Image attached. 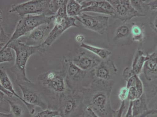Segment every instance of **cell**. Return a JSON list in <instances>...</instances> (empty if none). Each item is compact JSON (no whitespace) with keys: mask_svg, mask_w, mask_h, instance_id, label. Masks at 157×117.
I'll return each mask as SVG.
<instances>
[{"mask_svg":"<svg viewBox=\"0 0 157 117\" xmlns=\"http://www.w3.org/2000/svg\"><path fill=\"white\" fill-rule=\"evenodd\" d=\"M68 1H64L59 10L55 15L54 26L47 40L42 45L48 47L58 39L67 30L72 27H78L75 18L68 16L66 7Z\"/></svg>","mask_w":157,"mask_h":117,"instance_id":"6","label":"cell"},{"mask_svg":"<svg viewBox=\"0 0 157 117\" xmlns=\"http://www.w3.org/2000/svg\"><path fill=\"white\" fill-rule=\"evenodd\" d=\"M129 96V89L126 86L122 87L120 89L118 94V98L121 102H125Z\"/></svg>","mask_w":157,"mask_h":117,"instance_id":"30","label":"cell"},{"mask_svg":"<svg viewBox=\"0 0 157 117\" xmlns=\"http://www.w3.org/2000/svg\"><path fill=\"white\" fill-rule=\"evenodd\" d=\"M59 115L58 111L47 109L38 113L33 117H52Z\"/></svg>","mask_w":157,"mask_h":117,"instance_id":"27","label":"cell"},{"mask_svg":"<svg viewBox=\"0 0 157 117\" xmlns=\"http://www.w3.org/2000/svg\"><path fill=\"white\" fill-rule=\"evenodd\" d=\"M55 18V15L48 16L41 15H27L21 17L17 24L15 31L9 40L1 50L5 49L12 41L21 37L29 35L35 28L42 24L49 23Z\"/></svg>","mask_w":157,"mask_h":117,"instance_id":"5","label":"cell"},{"mask_svg":"<svg viewBox=\"0 0 157 117\" xmlns=\"http://www.w3.org/2000/svg\"><path fill=\"white\" fill-rule=\"evenodd\" d=\"M93 71L95 79L111 81H113V79L117 73L118 69L111 60L107 59L102 60Z\"/></svg>","mask_w":157,"mask_h":117,"instance_id":"14","label":"cell"},{"mask_svg":"<svg viewBox=\"0 0 157 117\" xmlns=\"http://www.w3.org/2000/svg\"><path fill=\"white\" fill-rule=\"evenodd\" d=\"M126 108L125 102H121L120 106L117 109L113 111V117H122L123 114Z\"/></svg>","mask_w":157,"mask_h":117,"instance_id":"32","label":"cell"},{"mask_svg":"<svg viewBox=\"0 0 157 117\" xmlns=\"http://www.w3.org/2000/svg\"><path fill=\"white\" fill-rule=\"evenodd\" d=\"M114 83L113 81L95 79L83 92L85 106L90 108L100 117H113L111 95Z\"/></svg>","mask_w":157,"mask_h":117,"instance_id":"1","label":"cell"},{"mask_svg":"<svg viewBox=\"0 0 157 117\" xmlns=\"http://www.w3.org/2000/svg\"><path fill=\"white\" fill-rule=\"evenodd\" d=\"M54 19L49 23L42 24L37 27L27 36L24 43L31 46L42 45L46 40L54 26Z\"/></svg>","mask_w":157,"mask_h":117,"instance_id":"12","label":"cell"},{"mask_svg":"<svg viewBox=\"0 0 157 117\" xmlns=\"http://www.w3.org/2000/svg\"><path fill=\"white\" fill-rule=\"evenodd\" d=\"M141 97L135 86L131 87L129 88V96L128 100L129 102H133Z\"/></svg>","mask_w":157,"mask_h":117,"instance_id":"28","label":"cell"},{"mask_svg":"<svg viewBox=\"0 0 157 117\" xmlns=\"http://www.w3.org/2000/svg\"><path fill=\"white\" fill-rule=\"evenodd\" d=\"M149 58V55L146 54L140 49L136 53L131 67L135 75H139L142 72L144 64Z\"/></svg>","mask_w":157,"mask_h":117,"instance_id":"19","label":"cell"},{"mask_svg":"<svg viewBox=\"0 0 157 117\" xmlns=\"http://www.w3.org/2000/svg\"><path fill=\"white\" fill-rule=\"evenodd\" d=\"M149 24L153 30L157 34V10H153L151 14Z\"/></svg>","mask_w":157,"mask_h":117,"instance_id":"29","label":"cell"},{"mask_svg":"<svg viewBox=\"0 0 157 117\" xmlns=\"http://www.w3.org/2000/svg\"><path fill=\"white\" fill-rule=\"evenodd\" d=\"M2 11H1V48L3 47L4 43L8 38V35L5 32L2 26Z\"/></svg>","mask_w":157,"mask_h":117,"instance_id":"31","label":"cell"},{"mask_svg":"<svg viewBox=\"0 0 157 117\" xmlns=\"http://www.w3.org/2000/svg\"><path fill=\"white\" fill-rule=\"evenodd\" d=\"M156 108V109H157V106L156 107V108Z\"/></svg>","mask_w":157,"mask_h":117,"instance_id":"40","label":"cell"},{"mask_svg":"<svg viewBox=\"0 0 157 117\" xmlns=\"http://www.w3.org/2000/svg\"><path fill=\"white\" fill-rule=\"evenodd\" d=\"M70 60L78 67L85 71L92 70L102 61L99 57L86 50L79 51L76 56Z\"/></svg>","mask_w":157,"mask_h":117,"instance_id":"13","label":"cell"},{"mask_svg":"<svg viewBox=\"0 0 157 117\" xmlns=\"http://www.w3.org/2000/svg\"><path fill=\"white\" fill-rule=\"evenodd\" d=\"M86 28L103 35L108 28L109 17L106 16H92L82 13L75 17Z\"/></svg>","mask_w":157,"mask_h":117,"instance_id":"10","label":"cell"},{"mask_svg":"<svg viewBox=\"0 0 157 117\" xmlns=\"http://www.w3.org/2000/svg\"><path fill=\"white\" fill-rule=\"evenodd\" d=\"M22 94V98L27 103L37 106L43 110L48 109V105L38 92L30 89L25 84L17 83Z\"/></svg>","mask_w":157,"mask_h":117,"instance_id":"15","label":"cell"},{"mask_svg":"<svg viewBox=\"0 0 157 117\" xmlns=\"http://www.w3.org/2000/svg\"><path fill=\"white\" fill-rule=\"evenodd\" d=\"M49 0H32L11 6L10 13H13L21 17L27 15H54L49 9Z\"/></svg>","mask_w":157,"mask_h":117,"instance_id":"7","label":"cell"},{"mask_svg":"<svg viewBox=\"0 0 157 117\" xmlns=\"http://www.w3.org/2000/svg\"><path fill=\"white\" fill-rule=\"evenodd\" d=\"M11 48L7 47L5 49L0 51V63L4 62H11L14 60V57L11 51Z\"/></svg>","mask_w":157,"mask_h":117,"instance_id":"24","label":"cell"},{"mask_svg":"<svg viewBox=\"0 0 157 117\" xmlns=\"http://www.w3.org/2000/svg\"><path fill=\"white\" fill-rule=\"evenodd\" d=\"M82 117H100L90 108L86 106L82 115Z\"/></svg>","mask_w":157,"mask_h":117,"instance_id":"33","label":"cell"},{"mask_svg":"<svg viewBox=\"0 0 157 117\" xmlns=\"http://www.w3.org/2000/svg\"><path fill=\"white\" fill-rule=\"evenodd\" d=\"M63 1H63H57V0L50 1L49 4V9L53 15H55L57 13L61 5H62Z\"/></svg>","mask_w":157,"mask_h":117,"instance_id":"26","label":"cell"},{"mask_svg":"<svg viewBox=\"0 0 157 117\" xmlns=\"http://www.w3.org/2000/svg\"><path fill=\"white\" fill-rule=\"evenodd\" d=\"M58 112L61 117L82 115L86 106L83 92L69 90L59 94Z\"/></svg>","mask_w":157,"mask_h":117,"instance_id":"4","label":"cell"},{"mask_svg":"<svg viewBox=\"0 0 157 117\" xmlns=\"http://www.w3.org/2000/svg\"></svg>","mask_w":157,"mask_h":117,"instance_id":"41","label":"cell"},{"mask_svg":"<svg viewBox=\"0 0 157 117\" xmlns=\"http://www.w3.org/2000/svg\"><path fill=\"white\" fill-rule=\"evenodd\" d=\"M62 65L65 71L66 84L71 90L84 92L95 80L93 70H83L70 59H64Z\"/></svg>","mask_w":157,"mask_h":117,"instance_id":"3","label":"cell"},{"mask_svg":"<svg viewBox=\"0 0 157 117\" xmlns=\"http://www.w3.org/2000/svg\"><path fill=\"white\" fill-rule=\"evenodd\" d=\"M37 80L40 85L59 95L66 90L65 71L62 68L60 70L49 71L41 74Z\"/></svg>","mask_w":157,"mask_h":117,"instance_id":"8","label":"cell"},{"mask_svg":"<svg viewBox=\"0 0 157 117\" xmlns=\"http://www.w3.org/2000/svg\"><path fill=\"white\" fill-rule=\"evenodd\" d=\"M90 12L105 14L114 17L115 11L112 6L108 1H90V5L84 8L82 13Z\"/></svg>","mask_w":157,"mask_h":117,"instance_id":"16","label":"cell"},{"mask_svg":"<svg viewBox=\"0 0 157 117\" xmlns=\"http://www.w3.org/2000/svg\"><path fill=\"white\" fill-rule=\"evenodd\" d=\"M134 75L131 67H127L122 72V76L125 81L130 77L133 76Z\"/></svg>","mask_w":157,"mask_h":117,"instance_id":"34","label":"cell"},{"mask_svg":"<svg viewBox=\"0 0 157 117\" xmlns=\"http://www.w3.org/2000/svg\"><path fill=\"white\" fill-rule=\"evenodd\" d=\"M142 71L147 81L157 79V51L149 55V58L144 64Z\"/></svg>","mask_w":157,"mask_h":117,"instance_id":"18","label":"cell"},{"mask_svg":"<svg viewBox=\"0 0 157 117\" xmlns=\"http://www.w3.org/2000/svg\"><path fill=\"white\" fill-rule=\"evenodd\" d=\"M61 117L59 115H56V116H53V117Z\"/></svg>","mask_w":157,"mask_h":117,"instance_id":"39","label":"cell"},{"mask_svg":"<svg viewBox=\"0 0 157 117\" xmlns=\"http://www.w3.org/2000/svg\"><path fill=\"white\" fill-rule=\"evenodd\" d=\"M7 102L9 104L10 108V113L14 117H21L23 113L22 107L16 103L10 100L9 99L6 100Z\"/></svg>","mask_w":157,"mask_h":117,"instance_id":"25","label":"cell"},{"mask_svg":"<svg viewBox=\"0 0 157 117\" xmlns=\"http://www.w3.org/2000/svg\"><path fill=\"white\" fill-rule=\"evenodd\" d=\"M132 23L129 24L119 21L114 23L111 31L108 32V42L110 45L122 46L128 45L132 43L131 34Z\"/></svg>","mask_w":157,"mask_h":117,"instance_id":"9","label":"cell"},{"mask_svg":"<svg viewBox=\"0 0 157 117\" xmlns=\"http://www.w3.org/2000/svg\"><path fill=\"white\" fill-rule=\"evenodd\" d=\"M7 47L15 51V63L10 70L15 75L17 83L33 84L27 77L25 71L26 64L31 55L35 54L44 53L45 48L42 45L37 46L28 45L19 40L12 41Z\"/></svg>","mask_w":157,"mask_h":117,"instance_id":"2","label":"cell"},{"mask_svg":"<svg viewBox=\"0 0 157 117\" xmlns=\"http://www.w3.org/2000/svg\"><path fill=\"white\" fill-rule=\"evenodd\" d=\"M147 4L151 10H157V1H151Z\"/></svg>","mask_w":157,"mask_h":117,"instance_id":"36","label":"cell"},{"mask_svg":"<svg viewBox=\"0 0 157 117\" xmlns=\"http://www.w3.org/2000/svg\"><path fill=\"white\" fill-rule=\"evenodd\" d=\"M115 11L114 18L122 22L126 23L136 17H143L135 10L129 0H108Z\"/></svg>","mask_w":157,"mask_h":117,"instance_id":"11","label":"cell"},{"mask_svg":"<svg viewBox=\"0 0 157 117\" xmlns=\"http://www.w3.org/2000/svg\"><path fill=\"white\" fill-rule=\"evenodd\" d=\"M85 40V37L84 35L79 34L76 36L75 37V41L78 43H83V41Z\"/></svg>","mask_w":157,"mask_h":117,"instance_id":"37","label":"cell"},{"mask_svg":"<svg viewBox=\"0 0 157 117\" xmlns=\"http://www.w3.org/2000/svg\"><path fill=\"white\" fill-rule=\"evenodd\" d=\"M0 82H1V85H2L5 89L9 91L11 93L13 94L14 96L21 100L26 105L31 115H34L35 111V106L27 103L24 100L23 98L18 95L17 93L15 92L13 85L10 79L8 76V74H7L5 68L2 66L1 67V69H0Z\"/></svg>","mask_w":157,"mask_h":117,"instance_id":"17","label":"cell"},{"mask_svg":"<svg viewBox=\"0 0 157 117\" xmlns=\"http://www.w3.org/2000/svg\"><path fill=\"white\" fill-rule=\"evenodd\" d=\"M0 90H1V92L5 94V95H6L7 96L10 97H11L14 96L13 94L11 93L9 91L5 89L1 85H0Z\"/></svg>","mask_w":157,"mask_h":117,"instance_id":"35","label":"cell"},{"mask_svg":"<svg viewBox=\"0 0 157 117\" xmlns=\"http://www.w3.org/2000/svg\"><path fill=\"white\" fill-rule=\"evenodd\" d=\"M0 115L1 117H13L12 114L10 113H4L1 112L0 113Z\"/></svg>","mask_w":157,"mask_h":117,"instance_id":"38","label":"cell"},{"mask_svg":"<svg viewBox=\"0 0 157 117\" xmlns=\"http://www.w3.org/2000/svg\"><path fill=\"white\" fill-rule=\"evenodd\" d=\"M143 24L138 25L132 23L131 34L132 41L142 42L144 39V33Z\"/></svg>","mask_w":157,"mask_h":117,"instance_id":"22","label":"cell"},{"mask_svg":"<svg viewBox=\"0 0 157 117\" xmlns=\"http://www.w3.org/2000/svg\"><path fill=\"white\" fill-rule=\"evenodd\" d=\"M82 5L78 1L75 0L68 1L66 7L68 16L75 18L82 13Z\"/></svg>","mask_w":157,"mask_h":117,"instance_id":"21","label":"cell"},{"mask_svg":"<svg viewBox=\"0 0 157 117\" xmlns=\"http://www.w3.org/2000/svg\"><path fill=\"white\" fill-rule=\"evenodd\" d=\"M144 1H131V5L136 11L145 17L150 9L148 4Z\"/></svg>","mask_w":157,"mask_h":117,"instance_id":"23","label":"cell"},{"mask_svg":"<svg viewBox=\"0 0 157 117\" xmlns=\"http://www.w3.org/2000/svg\"><path fill=\"white\" fill-rule=\"evenodd\" d=\"M80 47L81 48L86 50L95 54L101 58L102 60L108 59V58L111 54V52L109 50L105 48H98L84 43L81 44Z\"/></svg>","mask_w":157,"mask_h":117,"instance_id":"20","label":"cell"}]
</instances>
